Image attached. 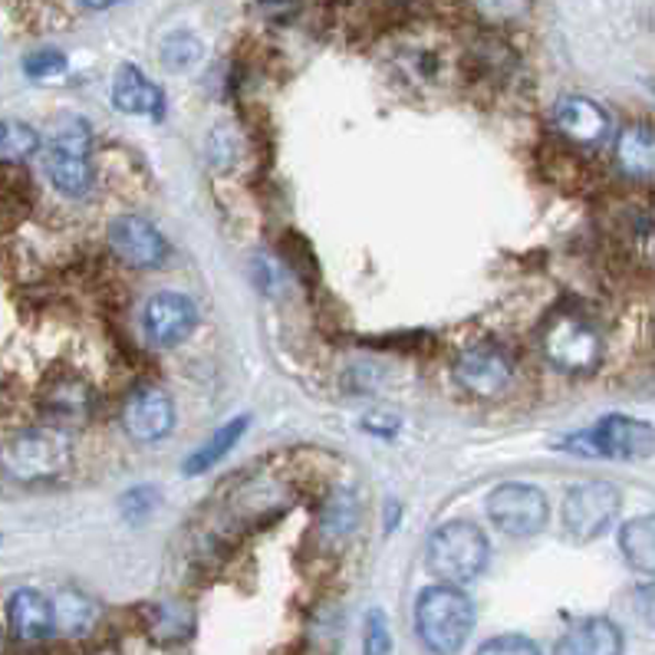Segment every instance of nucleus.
I'll use <instances>...</instances> for the list:
<instances>
[{"label":"nucleus","instance_id":"1","mask_svg":"<svg viewBox=\"0 0 655 655\" xmlns=\"http://www.w3.org/2000/svg\"><path fill=\"white\" fill-rule=\"evenodd\" d=\"M93 136L86 119L63 116L50 129V142L43 152V169L53 189L66 198H86L96 185V169L89 159Z\"/></svg>","mask_w":655,"mask_h":655},{"label":"nucleus","instance_id":"2","mask_svg":"<svg viewBox=\"0 0 655 655\" xmlns=\"http://www.w3.org/2000/svg\"><path fill=\"white\" fill-rule=\"evenodd\" d=\"M474 626V606L468 593L451 583H438L416 600V633L422 646L436 655L461 653Z\"/></svg>","mask_w":655,"mask_h":655},{"label":"nucleus","instance_id":"3","mask_svg":"<svg viewBox=\"0 0 655 655\" xmlns=\"http://www.w3.org/2000/svg\"><path fill=\"white\" fill-rule=\"evenodd\" d=\"M487 557H491V547H487L484 530L468 520L441 524L429 537V550H426L429 570L441 583H451V587H461L481 577L487 567Z\"/></svg>","mask_w":655,"mask_h":655},{"label":"nucleus","instance_id":"4","mask_svg":"<svg viewBox=\"0 0 655 655\" xmlns=\"http://www.w3.org/2000/svg\"><path fill=\"white\" fill-rule=\"evenodd\" d=\"M73 461L69 436L56 426H40L13 436L3 448V471L13 481H50L60 477Z\"/></svg>","mask_w":655,"mask_h":655},{"label":"nucleus","instance_id":"5","mask_svg":"<svg viewBox=\"0 0 655 655\" xmlns=\"http://www.w3.org/2000/svg\"><path fill=\"white\" fill-rule=\"evenodd\" d=\"M567 448H573V454L643 461L655 451V429L649 422H640V419H630V416H606L590 432L570 438Z\"/></svg>","mask_w":655,"mask_h":655},{"label":"nucleus","instance_id":"6","mask_svg":"<svg viewBox=\"0 0 655 655\" xmlns=\"http://www.w3.org/2000/svg\"><path fill=\"white\" fill-rule=\"evenodd\" d=\"M544 356L550 366L570 376L593 373L603 359V340L600 333L580 320V316H557L544 330Z\"/></svg>","mask_w":655,"mask_h":655},{"label":"nucleus","instance_id":"7","mask_svg":"<svg viewBox=\"0 0 655 655\" xmlns=\"http://www.w3.org/2000/svg\"><path fill=\"white\" fill-rule=\"evenodd\" d=\"M623 497L610 481H583L563 497V527L573 540L600 537L620 514Z\"/></svg>","mask_w":655,"mask_h":655},{"label":"nucleus","instance_id":"8","mask_svg":"<svg viewBox=\"0 0 655 655\" xmlns=\"http://www.w3.org/2000/svg\"><path fill=\"white\" fill-rule=\"evenodd\" d=\"M487 517L511 537H530L547 527L550 504L534 484H501L487 497Z\"/></svg>","mask_w":655,"mask_h":655},{"label":"nucleus","instance_id":"9","mask_svg":"<svg viewBox=\"0 0 655 655\" xmlns=\"http://www.w3.org/2000/svg\"><path fill=\"white\" fill-rule=\"evenodd\" d=\"M514 366L507 359L504 350L481 343V346H468L458 359H454V379L458 386L474 396V399H494L511 386Z\"/></svg>","mask_w":655,"mask_h":655},{"label":"nucleus","instance_id":"10","mask_svg":"<svg viewBox=\"0 0 655 655\" xmlns=\"http://www.w3.org/2000/svg\"><path fill=\"white\" fill-rule=\"evenodd\" d=\"M195 320H198L195 303L189 297L175 293V290L155 293L142 310L146 340L159 350H169V346H179L182 340H189L192 330H195Z\"/></svg>","mask_w":655,"mask_h":655},{"label":"nucleus","instance_id":"11","mask_svg":"<svg viewBox=\"0 0 655 655\" xmlns=\"http://www.w3.org/2000/svg\"><path fill=\"white\" fill-rule=\"evenodd\" d=\"M109 247L139 270H152L169 257V244L162 230L139 215H122L109 224Z\"/></svg>","mask_w":655,"mask_h":655},{"label":"nucleus","instance_id":"12","mask_svg":"<svg viewBox=\"0 0 655 655\" xmlns=\"http://www.w3.org/2000/svg\"><path fill=\"white\" fill-rule=\"evenodd\" d=\"M122 426H126L129 438H136L142 444L162 441L175 429V406L162 389H152V386L136 389L122 406Z\"/></svg>","mask_w":655,"mask_h":655},{"label":"nucleus","instance_id":"13","mask_svg":"<svg viewBox=\"0 0 655 655\" xmlns=\"http://www.w3.org/2000/svg\"><path fill=\"white\" fill-rule=\"evenodd\" d=\"M7 626L13 640L20 643H43L56 633L53 600H46L40 590H17L7 600Z\"/></svg>","mask_w":655,"mask_h":655},{"label":"nucleus","instance_id":"14","mask_svg":"<svg viewBox=\"0 0 655 655\" xmlns=\"http://www.w3.org/2000/svg\"><path fill=\"white\" fill-rule=\"evenodd\" d=\"M554 126L577 146H597L610 136V116L587 96H567L554 106Z\"/></svg>","mask_w":655,"mask_h":655},{"label":"nucleus","instance_id":"15","mask_svg":"<svg viewBox=\"0 0 655 655\" xmlns=\"http://www.w3.org/2000/svg\"><path fill=\"white\" fill-rule=\"evenodd\" d=\"M112 106L126 116L162 119L165 116V93L139 66H122L112 79Z\"/></svg>","mask_w":655,"mask_h":655},{"label":"nucleus","instance_id":"16","mask_svg":"<svg viewBox=\"0 0 655 655\" xmlns=\"http://www.w3.org/2000/svg\"><path fill=\"white\" fill-rule=\"evenodd\" d=\"M623 630L613 623V620H603V616H593V620H583L577 626H570L554 655H623Z\"/></svg>","mask_w":655,"mask_h":655},{"label":"nucleus","instance_id":"17","mask_svg":"<svg viewBox=\"0 0 655 655\" xmlns=\"http://www.w3.org/2000/svg\"><path fill=\"white\" fill-rule=\"evenodd\" d=\"M616 165L626 179L655 185V126H630L616 139Z\"/></svg>","mask_w":655,"mask_h":655},{"label":"nucleus","instance_id":"18","mask_svg":"<svg viewBox=\"0 0 655 655\" xmlns=\"http://www.w3.org/2000/svg\"><path fill=\"white\" fill-rule=\"evenodd\" d=\"M620 550L636 573L655 577V514H643L620 530Z\"/></svg>","mask_w":655,"mask_h":655},{"label":"nucleus","instance_id":"19","mask_svg":"<svg viewBox=\"0 0 655 655\" xmlns=\"http://www.w3.org/2000/svg\"><path fill=\"white\" fill-rule=\"evenodd\" d=\"M53 616H56V633L63 636H86L96 626V603L79 593V590H60L53 600Z\"/></svg>","mask_w":655,"mask_h":655},{"label":"nucleus","instance_id":"20","mask_svg":"<svg viewBox=\"0 0 655 655\" xmlns=\"http://www.w3.org/2000/svg\"><path fill=\"white\" fill-rule=\"evenodd\" d=\"M247 422H250L247 416H244V419H230V422H224L218 432L208 438L198 451H192V454L185 458L182 471H185V474H202V471L215 468L221 458H224L237 441H240V436L247 432Z\"/></svg>","mask_w":655,"mask_h":655},{"label":"nucleus","instance_id":"21","mask_svg":"<svg viewBox=\"0 0 655 655\" xmlns=\"http://www.w3.org/2000/svg\"><path fill=\"white\" fill-rule=\"evenodd\" d=\"M46 409H50L53 419H60V422H79V419H86L89 409H93V393H89L86 383L66 379V383H60V386L50 393Z\"/></svg>","mask_w":655,"mask_h":655},{"label":"nucleus","instance_id":"22","mask_svg":"<svg viewBox=\"0 0 655 655\" xmlns=\"http://www.w3.org/2000/svg\"><path fill=\"white\" fill-rule=\"evenodd\" d=\"M40 152V132L20 119H0V162H26Z\"/></svg>","mask_w":655,"mask_h":655},{"label":"nucleus","instance_id":"23","mask_svg":"<svg viewBox=\"0 0 655 655\" xmlns=\"http://www.w3.org/2000/svg\"><path fill=\"white\" fill-rule=\"evenodd\" d=\"M202 53H205L202 50V40L192 36V33H185V30H179V33H172V36L162 40V63L169 69H175V73L192 69L202 60Z\"/></svg>","mask_w":655,"mask_h":655},{"label":"nucleus","instance_id":"24","mask_svg":"<svg viewBox=\"0 0 655 655\" xmlns=\"http://www.w3.org/2000/svg\"><path fill=\"white\" fill-rule=\"evenodd\" d=\"M66 69V56L60 50H40V53H30L23 60V73L33 76V79H46V76H56Z\"/></svg>","mask_w":655,"mask_h":655},{"label":"nucleus","instance_id":"25","mask_svg":"<svg viewBox=\"0 0 655 655\" xmlns=\"http://www.w3.org/2000/svg\"><path fill=\"white\" fill-rule=\"evenodd\" d=\"M474 7H477V13H481L484 20H491V23H507V20H517V17L530 7V0H474Z\"/></svg>","mask_w":655,"mask_h":655},{"label":"nucleus","instance_id":"26","mask_svg":"<svg viewBox=\"0 0 655 655\" xmlns=\"http://www.w3.org/2000/svg\"><path fill=\"white\" fill-rule=\"evenodd\" d=\"M389 649H393L389 623H386L383 610H373L366 620V655H389Z\"/></svg>","mask_w":655,"mask_h":655},{"label":"nucleus","instance_id":"27","mask_svg":"<svg viewBox=\"0 0 655 655\" xmlns=\"http://www.w3.org/2000/svg\"><path fill=\"white\" fill-rule=\"evenodd\" d=\"M477 655H540V649L527 636H494L477 649Z\"/></svg>","mask_w":655,"mask_h":655},{"label":"nucleus","instance_id":"28","mask_svg":"<svg viewBox=\"0 0 655 655\" xmlns=\"http://www.w3.org/2000/svg\"><path fill=\"white\" fill-rule=\"evenodd\" d=\"M152 501H155V491L152 487H139L129 497H122V511H126V517H142V514L152 511Z\"/></svg>","mask_w":655,"mask_h":655},{"label":"nucleus","instance_id":"29","mask_svg":"<svg viewBox=\"0 0 655 655\" xmlns=\"http://www.w3.org/2000/svg\"><path fill=\"white\" fill-rule=\"evenodd\" d=\"M636 610H640V616L655 630V577L636 590Z\"/></svg>","mask_w":655,"mask_h":655},{"label":"nucleus","instance_id":"30","mask_svg":"<svg viewBox=\"0 0 655 655\" xmlns=\"http://www.w3.org/2000/svg\"><path fill=\"white\" fill-rule=\"evenodd\" d=\"M83 7H89V10H106V7H112V3H119V0H79Z\"/></svg>","mask_w":655,"mask_h":655},{"label":"nucleus","instance_id":"31","mask_svg":"<svg viewBox=\"0 0 655 655\" xmlns=\"http://www.w3.org/2000/svg\"><path fill=\"white\" fill-rule=\"evenodd\" d=\"M0 653H3V636H0Z\"/></svg>","mask_w":655,"mask_h":655}]
</instances>
